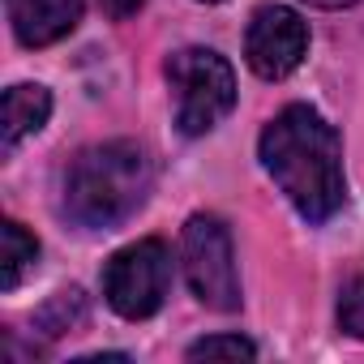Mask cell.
<instances>
[{
  "label": "cell",
  "instance_id": "obj_2",
  "mask_svg": "<svg viewBox=\"0 0 364 364\" xmlns=\"http://www.w3.org/2000/svg\"><path fill=\"white\" fill-rule=\"evenodd\" d=\"M150 185L154 171L137 141L86 146L65 171V215L86 232H112L146 206Z\"/></svg>",
  "mask_w": 364,
  "mask_h": 364
},
{
  "label": "cell",
  "instance_id": "obj_10",
  "mask_svg": "<svg viewBox=\"0 0 364 364\" xmlns=\"http://www.w3.org/2000/svg\"><path fill=\"white\" fill-rule=\"evenodd\" d=\"M257 347L245 334H210L189 347V360H253Z\"/></svg>",
  "mask_w": 364,
  "mask_h": 364
},
{
  "label": "cell",
  "instance_id": "obj_5",
  "mask_svg": "<svg viewBox=\"0 0 364 364\" xmlns=\"http://www.w3.org/2000/svg\"><path fill=\"white\" fill-rule=\"evenodd\" d=\"M167 287H171V253L154 236L137 240V245H124L103 266V296L129 321H141V317L159 313L163 300H167Z\"/></svg>",
  "mask_w": 364,
  "mask_h": 364
},
{
  "label": "cell",
  "instance_id": "obj_14",
  "mask_svg": "<svg viewBox=\"0 0 364 364\" xmlns=\"http://www.w3.org/2000/svg\"><path fill=\"white\" fill-rule=\"evenodd\" d=\"M304 5H313V9H347L355 0H304Z\"/></svg>",
  "mask_w": 364,
  "mask_h": 364
},
{
  "label": "cell",
  "instance_id": "obj_11",
  "mask_svg": "<svg viewBox=\"0 0 364 364\" xmlns=\"http://www.w3.org/2000/svg\"><path fill=\"white\" fill-rule=\"evenodd\" d=\"M82 317H86V300H82V291H77V287L56 291V300L39 313V321L48 326V334H65V330H73Z\"/></svg>",
  "mask_w": 364,
  "mask_h": 364
},
{
  "label": "cell",
  "instance_id": "obj_8",
  "mask_svg": "<svg viewBox=\"0 0 364 364\" xmlns=\"http://www.w3.org/2000/svg\"><path fill=\"white\" fill-rule=\"evenodd\" d=\"M52 116V95L48 86L39 82H22V86H9L5 90V103H0V133H5V150H14L22 137L39 133Z\"/></svg>",
  "mask_w": 364,
  "mask_h": 364
},
{
  "label": "cell",
  "instance_id": "obj_13",
  "mask_svg": "<svg viewBox=\"0 0 364 364\" xmlns=\"http://www.w3.org/2000/svg\"><path fill=\"white\" fill-rule=\"evenodd\" d=\"M99 9H103L107 18H116V22H124V18H133V14L141 9V0H99Z\"/></svg>",
  "mask_w": 364,
  "mask_h": 364
},
{
  "label": "cell",
  "instance_id": "obj_9",
  "mask_svg": "<svg viewBox=\"0 0 364 364\" xmlns=\"http://www.w3.org/2000/svg\"><path fill=\"white\" fill-rule=\"evenodd\" d=\"M35 262H39V240L22 223L5 219V223H0V287L14 291Z\"/></svg>",
  "mask_w": 364,
  "mask_h": 364
},
{
  "label": "cell",
  "instance_id": "obj_6",
  "mask_svg": "<svg viewBox=\"0 0 364 364\" xmlns=\"http://www.w3.org/2000/svg\"><path fill=\"white\" fill-rule=\"evenodd\" d=\"M309 56V26L287 5H262L245 31V60L257 77L283 82Z\"/></svg>",
  "mask_w": 364,
  "mask_h": 364
},
{
  "label": "cell",
  "instance_id": "obj_1",
  "mask_svg": "<svg viewBox=\"0 0 364 364\" xmlns=\"http://www.w3.org/2000/svg\"><path fill=\"white\" fill-rule=\"evenodd\" d=\"M262 167L279 185V193L300 210L309 223H326L338 215L347 198V180H343V141L334 124L313 112L309 103L283 107L266 133H262Z\"/></svg>",
  "mask_w": 364,
  "mask_h": 364
},
{
  "label": "cell",
  "instance_id": "obj_7",
  "mask_svg": "<svg viewBox=\"0 0 364 364\" xmlns=\"http://www.w3.org/2000/svg\"><path fill=\"white\" fill-rule=\"evenodd\" d=\"M9 22L22 48H48L73 35L82 22V0H5Z\"/></svg>",
  "mask_w": 364,
  "mask_h": 364
},
{
  "label": "cell",
  "instance_id": "obj_12",
  "mask_svg": "<svg viewBox=\"0 0 364 364\" xmlns=\"http://www.w3.org/2000/svg\"><path fill=\"white\" fill-rule=\"evenodd\" d=\"M338 330L351 338H364V274H355L338 296Z\"/></svg>",
  "mask_w": 364,
  "mask_h": 364
},
{
  "label": "cell",
  "instance_id": "obj_3",
  "mask_svg": "<svg viewBox=\"0 0 364 364\" xmlns=\"http://www.w3.org/2000/svg\"><path fill=\"white\" fill-rule=\"evenodd\" d=\"M167 86L176 99V124L185 137L210 133L236 107V73L210 48H180L167 60Z\"/></svg>",
  "mask_w": 364,
  "mask_h": 364
},
{
  "label": "cell",
  "instance_id": "obj_15",
  "mask_svg": "<svg viewBox=\"0 0 364 364\" xmlns=\"http://www.w3.org/2000/svg\"><path fill=\"white\" fill-rule=\"evenodd\" d=\"M206 5H210V0H206Z\"/></svg>",
  "mask_w": 364,
  "mask_h": 364
},
{
  "label": "cell",
  "instance_id": "obj_4",
  "mask_svg": "<svg viewBox=\"0 0 364 364\" xmlns=\"http://www.w3.org/2000/svg\"><path fill=\"white\" fill-rule=\"evenodd\" d=\"M180 257L193 296L215 313L240 309V274H236V249L232 232L219 215H193L180 232Z\"/></svg>",
  "mask_w": 364,
  "mask_h": 364
}]
</instances>
